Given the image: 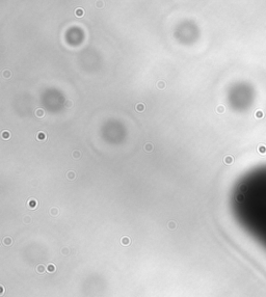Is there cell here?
I'll use <instances>...</instances> for the list:
<instances>
[{"mask_svg": "<svg viewBox=\"0 0 266 297\" xmlns=\"http://www.w3.org/2000/svg\"><path fill=\"white\" fill-rule=\"evenodd\" d=\"M169 227H170L171 230L176 229V222H175V221H170V222H169Z\"/></svg>", "mask_w": 266, "mask_h": 297, "instance_id": "obj_19", "label": "cell"}, {"mask_svg": "<svg viewBox=\"0 0 266 297\" xmlns=\"http://www.w3.org/2000/svg\"><path fill=\"white\" fill-rule=\"evenodd\" d=\"M224 110H225L224 106H218V107H217V111H218V112H219V113H221Z\"/></svg>", "mask_w": 266, "mask_h": 297, "instance_id": "obj_21", "label": "cell"}, {"mask_svg": "<svg viewBox=\"0 0 266 297\" xmlns=\"http://www.w3.org/2000/svg\"><path fill=\"white\" fill-rule=\"evenodd\" d=\"M36 115H37L38 118L43 117L45 115V111H44V109H42V108H38V109L36 110Z\"/></svg>", "mask_w": 266, "mask_h": 297, "instance_id": "obj_6", "label": "cell"}, {"mask_svg": "<svg viewBox=\"0 0 266 297\" xmlns=\"http://www.w3.org/2000/svg\"><path fill=\"white\" fill-rule=\"evenodd\" d=\"M135 109H136L137 112H142V111H144V109H146V106H144V104H142V103H138L137 105H136Z\"/></svg>", "mask_w": 266, "mask_h": 297, "instance_id": "obj_5", "label": "cell"}, {"mask_svg": "<svg viewBox=\"0 0 266 297\" xmlns=\"http://www.w3.org/2000/svg\"><path fill=\"white\" fill-rule=\"evenodd\" d=\"M66 178H68L69 180H74V179L76 178V173H75V171H68V172H66Z\"/></svg>", "mask_w": 266, "mask_h": 297, "instance_id": "obj_8", "label": "cell"}, {"mask_svg": "<svg viewBox=\"0 0 266 297\" xmlns=\"http://www.w3.org/2000/svg\"><path fill=\"white\" fill-rule=\"evenodd\" d=\"M257 213L252 227L258 242L266 250V190L258 191Z\"/></svg>", "mask_w": 266, "mask_h": 297, "instance_id": "obj_1", "label": "cell"}, {"mask_svg": "<svg viewBox=\"0 0 266 297\" xmlns=\"http://www.w3.org/2000/svg\"><path fill=\"white\" fill-rule=\"evenodd\" d=\"M157 87L159 88V90H164V88H165V82H164L163 80L158 81V82H157Z\"/></svg>", "mask_w": 266, "mask_h": 297, "instance_id": "obj_9", "label": "cell"}, {"mask_svg": "<svg viewBox=\"0 0 266 297\" xmlns=\"http://www.w3.org/2000/svg\"><path fill=\"white\" fill-rule=\"evenodd\" d=\"M75 16L76 17H83L84 16V9H81V7H78V9H75Z\"/></svg>", "mask_w": 266, "mask_h": 297, "instance_id": "obj_4", "label": "cell"}, {"mask_svg": "<svg viewBox=\"0 0 266 297\" xmlns=\"http://www.w3.org/2000/svg\"><path fill=\"white\" fill-rule=\"evenodd\" d=\"M10 76H11L10 71H7V70H6V71L3 72V77H4V78H10Z\"/></svg>", "mask_w": 266, "mask_h": 297, "instance_id": "obj_18", "label": "cell"}, {"mask_svg": "<svg viewBox=\"0 0 266 297\" xmlns=\"http://www.w3.org/2000/svg\"><path fill=\"white\" fill-rule=\"evenodd\" d=\"M38 273H44L45 272V267L43 265H38Z\"/></svg>", "mask_w": 266, "mask_h": 297, "instance_id": "obj_17", "label": "cell"}, {"mask_svg": "<svg viewBox=\"0 0 266 297\" xmlns=\"http://www.w3.org/2000/svg\"><path fill=\"white\" fill-rule=\"evenodd\" d=\"M47 270H48L49 272H54V271H55V266H54V264H49Z\"/></svg>", "mask_w": 266, "mask_h": 297, "instance_id": "obj_13", "label": "cell"}, {"mask_svg": "<svg viewBox=\"0 0 266 297\" xmlns=\"http://www.w3.org/2000/svg\"><path fill=\"white\" fill-rule=\"evenodd\" d=\"M1 137H2L4 140L10 139V133L9 132V131H2V133H1Z\"/></svg>", "mask_w": 266, "mask_h": 297, "instance_id": "obj_7", "label": "cell"}, {"mask_svg": "<svg viewBox=\"0 0 266 297\" xmlns=\"http://www.w3.org/2000/svg\"><path fill=\"white\" fill-rule=\"evenodd\" d=\"M3 243H4L5 245H10V244H11V239L9 238V237L4 238V240H3Z\"/></svg>", "mask_w": 266, "mask_h": 297, "instance_id": "obj_16", "label": "cell"}, {"mask_svg": "<svg viewBox=\"0 0 266 297\" xmlns=\"http://www.w3.org/2000/svg\"><path fill=\"white\" fill-rule=\"evenodd\" d=\"M144 150H146L147 152L153 151V144H146V145H144Z\"/></svg>", "mask_w": 266, "mask_h": 297, "instance_id": "obj_11", "label": "cell"}, {"mask_svg": "<svg viewBox=\"0 0 266 297\" xmlns=\"http://www.w3.org/2000/svg\"><path fill=\"white\" fill-rule=\"evenodd\" d=\"M121 242H122L123 245H129V244H130V239H129L128 237H123L122 240H121Z\"/></svg>", "mask_w": 266, "mask_h": 297, "instance_id": "obj_10", "label": "cell"}, {"mask_svg": "<svg viewBox=\"0 0 266 297\" xmlns=\"http://www.w3.org/2000/svg\"><path fill=\"white\" fill-rule=\"evenodd\" d=\"M72 105H73V101H72V100H66V103H65V106L66 108H71Z\"/></svg>", "mask_w": 266, "mask_h": 297, "instance_id": "obj_14", "label": "cell"}, {"mask_svg": "<svg viewBox=\"0 0 266 297\" xmlns=\"http://www.w3.org/2000/svg\"><path fill=\"white\" fill-rule=\"evenodd\" d=\"M50 213H51V215H53V216H56L58 213H59V210H58L57 208H52V209L50 210Z\"/></svg>", "mask_w": 266, "mask_h": 297, "instance_id": "obj_12", "label": "cell"}, {"mask_svg": "<svg viewBox=\"0 0 266 297\" xmlns=\"http://www.w3.org/2000/svg\"><path fill=\"white\" fill-rule=\"evenodd\" d=\"M24 220H25L26 222H29V220H30V219H29V217H26V218H24Z\"/></svg>", "mask_w": 266, "mask_h": 297, "instance_id": "obj_23", "label": "cell"}, {"mask_svg": "<svg viewBox=\"0 0 266 297\" xmlns=\"http://www.w3.org/2000/svg\"><path fill=\"white\" fill-rule=\"evenodd\" d=\"M46 138H47V136H46L45 132H42V131L38 132V134H37V139H38V141H44V140H46Z\"/></svg>", "mask_w": 266, "mask_h": 297, "instance_id": "obj_3", "label": "cell"}, {"mask_svg": "<svg viewBox=\"0 0 266 297\" xmlns=\"http://www.w3.org/2000/svg\"><path fill=\"white\" fill-rule=\"evenodd\" d=\"M97 6L98 7H102L103 6V2L101 1V2H97Z\"/></svg>", "mask_w": 266, "mask_h": 297, "instance_id": "obj_22", "label": "cell"}, {"mask_svg": "<svg viewBox=\"0 0 266 297\" xmlns=\"http://www.w3.org/2000/svg\"><path fill=\"white\" fill-rule=\"evenodd\" d=\"M27 205H28V207L30 208V209H36L37 206H38V202H37V199H34V198H30L28 200V203H27Z\"/></svg>", "mask_w": 266, "mask_h": 297, "instance_id": "obj_2", "label": "cell"}, {"mask_svg": "<svg viewBox=\"0 0 266 297\" xmlns=\"http://www.w3.org/2000/svg\"><path fill=\"white\" fill-rule=\"evenodd\" d=\"M232 161H233V158L231 157V156H227L225 158V162H226L227 164H231V163H232Z\"/></svg>", "mask_w": 266, "mask_h": 297, "instance_id": "obj_15", "label": "cell"}, {"mask_svg": "<svg viewBox=\"0 0 266 297\" xmlns=\"http://www.w3.org/2000/svg\"><path fill=\"white\" fill-rule=\"evenodd\" d=\"M69 252H68V249H64V253H68Z\"/></svg>", "mask_w": 266, "mask_h": 297, "instance_id": "obj_24", "label": "cell"}, {"mask_svg": "<svg viewBox=\"0 0 266 297\" xmlns=\"http://www.w3.org/2000/svg\"><path fill=\"white\" fill-rule=\"evenodd\" d=\"M73 157L76 158V159H77V158H79L80 157V152L79 151H74L73 152Z\"/></svg>", "mask_w": 266, "mask_h": 297, "instance_id": "obj_20", "label": "cell"}]
</instances>
